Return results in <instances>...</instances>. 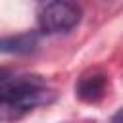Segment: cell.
<instances>
[{
    "label": "cell",
    "instance_id": "1",
    "mask_svg": "<svg viewBox=\"0 0 123 123\" xmlns=\"http://www.w3.org/2000/svg\"><path fill=\"white\" fill-rule=\"evenodd\" d=\"M54 92L35 75L6 77L0 81V121H17L37 106L50 104Z\"/></svg>",
    "mask_w": 123,
    "mask_h": 123
},
{
    "label": "cell",
    "instance_id": "2",
    "mask_svg": "<svg viewBox=\"0 0 123 123\" xmlns=\"http://www.w3.org/2000/svg\"><path fill=\"white\" fill-rule=\"evenodd\" d=\"M38 29L46 35L67 33L81 21V8L73 0H37Z\"/></svg>",
    "mask_w": 123,
    "mask_h": 123
},
{
    "label": "cell",
    "instance_id": "3",
    "mask_svg": "<svg viewBox=\"0 0 123 123\" xmlns=\"http://www.w3.org/2000/svg\"><path fill=\"white\" fill-rule=\"evenodd\" d=\"M106 90H108V77L104 73H100V71L85 73L79 79V83L75 85L77 96L83 102H88V104L100 102L106 96Z\"/></svg>",
    "mask_w": 123,
    "mask_h": 123
},
{
    "label": "cell",
    "instance_id": "4",
    "mask_svg": "<svg viewBox=\"0 0 123 123\" xmlns=\"http://www.w3.org/2000/svg\"><path fill=\"white\" fill-rule=\"evenodd\" d=\"M35 46H37V35L35 33H23L17 37H2L0 38V52L27 54Z\"/></svg>",
    "mask_w": 123,
    "mask_h": 123
},
{
    "label": "cell",
    "instance_id": "5",
    "mask_svg": "<svg viewBox=\"0 0 123 123\" xmlns=\"http://www.w3.org/2000/svg\"><path fill=\"white\" fill-rule=\"evenodd\" d=\"M10 75H12V73H10L8 69H4V67H0V81H2V79H6V77H10Z\"/></svg>",
    "mask_w": 123,
    "mask_h": 123
},
{
    "label": "cell",
    "instance_id": "6",
    "mask_svg": "<svg viewBox=\"0 0 123 123\" xmlns=\"http://www.w3.org/2000/svg\"><path fill=\"white\" fill-rule=\"evenodd\" d=\"M119 117H121V111H115V113H113V117H111V121H110V123H119Z\"/></svg>",
    "mask_w": 123,
    "mask_h": 123
}]
</instances>
